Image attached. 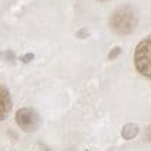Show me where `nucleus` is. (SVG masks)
Here are the masks:
<instances>
[{
    "mask_svg": "<svg viewBox=\"0 0 151 151\" xmlns=\"http://www.w3.org/2000/svg\"><path fill=\"white\" fill-rule=\"evenodd\" d=\"M134 66L143 77L151 81V35L137 43L134 49Z\"/></svg>",
    "mask_w": 151,
    "mask_h": 151,
    "instance_id": "obj_2",
    "label": "nucleus"
},
{
    "mask_svg": "<svg viewBox=\"0 0 151 151\" xmlns=\"http://www.w3.org/2000/svg\"><path fill=\"white\" fill-rule=\"evenodd\" d=\"M13 108V101H11L10 91L4 86H0V122L7 119Z\"/></svg>",
    "mask_w": 151,
    "mask_h": 151,
    "instance_id": "obj_4",
    "label": "nucleus"
},
{
    "mask_svg": "<svg viewBox=\"0 0 151 151\" xmlns=\"http://www.w3.org/2000/svg\"><path fill=\"white\" fill-rule=\"evenodd\" d=\"M34 59V55L32 53H28L27 56H22L21 58V60L22 62H25V63H27V62H29V60H32Z\"/></svg>",
    "mask_w": 151,
    "mask_h": 151,
    "instance_id": "obj_7",
    "label": "nucleus"
},
{
    "mask_svg": "<svg viewBox=\"0 0 151 151\" xmlns=\"http://www.w3.org/2000/svg\"><path fill=\"white\" fill-rule=\"evenodd\" d=\"M101 1H105V0H101Z\"/></svg>",
    "mask_w": 151,
    "mask_h": 151,
    "instance_id": "obj_8",
    "label": "nucleus"
},
{
    "mask_svg": "<svg viewBox=\"0 0 151 151\" xmlns=\"http://www.w3.org/2000/svg\"><path fill=\"white\" fill-rule=\"evenodd\" d=\"M139 134V126L136 123H127L122 129V136L124 140H133L136 136Z\"/></svg>",
    "mask_w": 151,
    "mask_h": 151,
    "instance_id": "obj_5",
    "label": "nucleus"
},
{
    "mask_svg": "<svg viewBox=\"0 0 151 151\" xmlns=\"http://www.w3.org/2000/svg\"><path fill=\"white\" fill-rule=\"evenodd\" d=\"M120 52H122V49L119 48V46H115V48H113L112 50H111V52L108 53V59H109V60L116 59V58H118L119 55H120Z\"/></svg>",
    "mask_w": 151,
    "mask_h": 151,
    "instance_id": "obj_6",
    "label": "nucleus"
},
{
    "mask_svg": "<svg viewBox=\"0 0 151 151\" xmlns=\"http://www.w3.org/2000/svg\"><path fill=\"white\" fill-rule=\"evenodd\" d=\"M18 127L25 133H34L41 127V115L34 108H21L16 113Z\"/></svg>",
    "mask_w": 151,
    "mask_h": 151,
    "instance_id": "obj_3",
    "label": "nucleus"
},
{
    "mask_svg": "<svg viewBox=\"0 0 151 151\" xmlns=\"http://www.w3.org/2000/svg\"><path fill=\"white\" fill-rule=\"evenodd\" d=\"M137 13L133 7L123 6L112 13L109 18V27L115 34L119 35H127L134 31L137 27Z\"/></svg>",
    "mask_w": 151,
    "mask_h": 151,
    "instance_id": "obj_1",
    "label": "nucleus"
}]
</instances>
